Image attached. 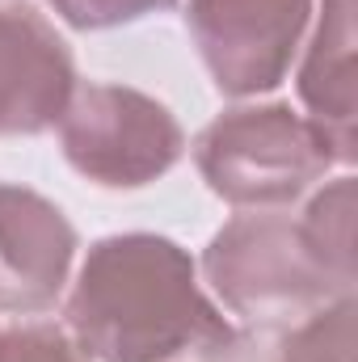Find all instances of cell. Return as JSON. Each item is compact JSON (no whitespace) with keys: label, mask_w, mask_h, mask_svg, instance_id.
<instances>
[{"label":"cell","mask_w":358,"mask_h":362,"mask_svg":"<svg viewBox=\"0 0 358 362\" xmlns=\"http://www.w3.org/2000/svg\"><path fill=\"white\" fill-rule=\"evenodd\" d=\"M185 21L215 85L245 97L287 76L308 0H190Z\"/></svg>","instance_id":"5"},{"label":"cell","mask_w":358,"mask_h":362,"mask_svg":"<svg viewBox=\"0 0 358 362\" xmlns=\"http://www.w3.org/2000/svg\"><path fill=\"white\" fill-rule=\"evenodd\" d=\"M308 122L333 144L337 160H354V0H325L308 59L299 68Z\"/></svg>","instance_id":"8"},{"label":"cell","mask_w":358,"mask_h":362,"mask_svg":"<svg viewBox=\"0 0 358 362\" xmlns=\"http://www.w3.org/2000/svg\"><path fill=\"white\" fill-rule=\"evenodd\" d=\"M76 350L97 362H169L219 350L232 329L198 291L194 262L165 236H110L68 299Z\"/></svg>","instance_id":"1"},{"label":"cell","mask_w":358,"mask_h":362,"mask_svg":"<svg viewBox=\"0 0 358 362\" xmlns=\"http://www.w3.org/2000/svg\"><path fill=\"white\" fill-rule=\"evenodd\" d=\"M76 253V232L59 206L21 185H0V312H47Z\"/></svg>","instance_id":"6"},{"label":"cell","mask_w":358,"mask_h":362,"mask_svg":"<svg viewBox=\"0 0 358 362\" xmlns=\"http://www.w3.org/2000/svg\"><path fill=\"white\" fill-rule=\"evenodd\" d=\"M173 0H51V8L76 30H110L169 8Z\"/></svg>","instance_id":"10"},{"label":"cell","mask_w":358,"mask_h":362,"mask_svg":"<svg viewBox=\"0 0 358 362\" xmlns=\"http://www.w3.org/2000/svg\"><path fill=\"white\" fill-rule=\"evenodd\" d=\"M64 156L76 173L97 185H148L178 165L181 127L178 118L122 85H81L59 114Z\"/></svg>","instance_id":"4"},{"label":"cell","mask_w":358,"mask_h":362,"mask_svg":"<svg viewBox=\"0 0 358 362\" xmlns=\"http://www.w3.org/2000/svg\"><path fill=\"white\" fill-rule=\"evenodd\" d=\"M76 89L64 38L25 4L0 8V135H38L59 122Z\"/></svg>","instance_id":"7"},{"label":"cell","mask_w":358,"mask_h":362,"mask_svg":"<svg viewBox=\"0 0 358 362\" xmlns=\"http://www.w3.org/2000/svg\"><path fill=\"white\" fill-rule=\"evenodd\" d=\"M299 228L329 274L342 286H354V177H337L329 189H321Z\"/></svg>","instance_id":"9"},{"label":"cell","mask_w":358,"mask_h":362,"mask_svg":"<svg viewBox=\"0 0 358 362\" xmlns=\"http://www.w3.org/2000/svg\"><path fill=\"white\" fill-rule=\"evenodd\" d=\"M0 362H85V354L51 325L0 333Z\"/></svg>","instance_id":"11"},{"label":"cell","mask_w":358,"mask_h":362,"mask_svg":"<svg viewBox=\"0 0 358 362\" xmlns=\"http://www.w3.org/2000/svg\"><path fill=\"white\" fill-rule=\"evenodd\" d=\"M194 160L207 185L232 206H282L337 165L333 144L291 105H253L215 118Z\"/></svg>","instance_id":"3"},{"label":"cell","mask_w":358,"mask_h":362,"mask_svg":"<svg viewBox=\"0 0 358 362\" xmlns=\"http://www.w3.org/2000/svg\"><path fill=\"white\" fill-rule=\"evenodd\" d=\"M207 282L219 299L258 329H282L325 303L350 295L304 240V228L287 215L232 219L202 257Z\"/></svg>","instance_id":"2"}]
</instances>
